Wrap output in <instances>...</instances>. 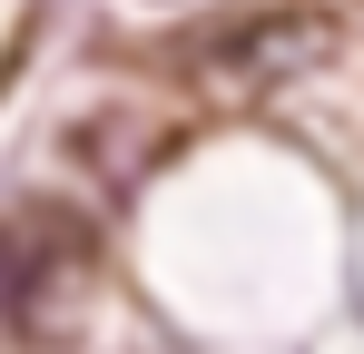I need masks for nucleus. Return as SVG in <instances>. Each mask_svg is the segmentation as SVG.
I'll list each match as a JSON object with an SVG mask.
<instances>
[{"label":"nucleus","mask_w":364,"mask_h":354,"mask_svg":"<svg viewBox=\"0 0 364 354\" xmlns=\"http://www.w3.org/2000/svg\"><path fill=\"white\" fill-rule=\"evenodd\" d=\"M0 315H10V286H0Z\"/></svg>","instance_id":"2"},{"label":"nucleus","mask_w":364,"mask_h":354,"mask_svg":"<svg viewBox=\"0 0 364 354\" xmlns=\"http://www.w3.org/2000/svg\"><path fill=\"white\" fill-rule=\"evenodd\" d=\"M325 59V20H296V10H256L227 50H207V79H237V89H266L286 69H315Z\"/></svg>","instance_id":"1"}]
</instances>
